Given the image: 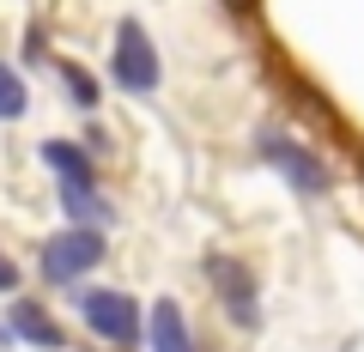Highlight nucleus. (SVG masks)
I'll return each instance as SVG.
<instances>
[{
    "mask_svg": "<svg viewBox=\"0 0 364 352\" xmlns=\"http://www.w3.org/2000/svg\"><path fill=\"white\" fill-rule=\"evenodd\" d=\"M109 79H116L122 92H134V97H152V92H158V79H164V61H158V43L146 37L140 18H122V25H116Z\"/></svg>",
    "mask_w": 364,
    "mask_h": 352,
    "instance_id": "f257e3e1",
    "label": "nucleus"
},
{
    "mask_svg": "<svg viewBox=\"0 0 364 352\" xmlns=\"http://www.w3.org/2000/svg\"><path fill=\"white\" fill-rule=\"evenodd\" d=\"M79 316H85L91 334L104 340V346H116V352H128V346L146 340V316H140V304L128 292H79Z\"/></svg>",
    "mask_w": 364,
    "mask_h": 352,
    "instance_id": "f03ea898",
    "label": "nucleus"
},
{
    "mask_svg": "<svg viewBox=\"0 0 364 352\" xmlns=\"http://www.w3.org/2000/svg\"><path fill=\"white\" fill-rule=\"evenodd\" d=\"M104 231H91V225H67V231H55L49 243H43V279L49 286H73V279H85L91 267H104Z\"/></svg>",
    "mask_w": 364,
    "mask_h": 352,
    "instance_id": "7ed1b4c3",
    "label": "nucleus"
},
{
    "mask_svg": "<svg viewBox=\"0 0 364 352\" xmlns=\"http://www.w3.org/2000/svg\"><path fill=\"white\" fill-rule=\"evenodd\" d=\"M207 279H213V292H219L225 316H231L237 328L261 322V279H255V267H249L243 255H207Z\"/></svg>",
    "mask_w": 364,
    "mask_h": 352,
    "instance_id": "20e7f679",
    "label": "nucleus"
},
{
    "mask_svg": "<svg viewBox=\"0 0 364 352\" xmlns=\"http://www.w3.org/2000/svg\"><path fill=\"white\" fill-rule=\"evenodd\" d=\"M255 152L267 158L273 170H279V176H286L291 188H298V195H328V188H334V176H328V164L322 158L310 152V146H298V140H286V134H261L255 140Z\"/></svg>",
    "mask_w": 364,
    "mask_h": 352,
    "instance_id": "39448f33",
    "label": "nucleus"
},
{
    "mask_svg": "<svg viewBox=\"0 0 364 352\" xmlns=\"http://www.w3.org/2000/svg\"><path fill=\"white\" fill-rule=\"evenodd\" d=\"M146 346L152 352H195V334H188V316H182L176 298L152 304V316H146Z\"/></svg>",
    "mask_w": 364,
    "mask_h": 352,
    "instance_id": "423d86ee",
    "label": "nucleus"
},
{
    "mask_svg": "<svg viewBox=\"0 0 364 352\" xmlns=\"http://www.w3.org/2000/svg\"><path fill=\"white\" fill-rule=\"evenodd\" d=\"M6 328H13L18 340H31V346H43V352H61V346H67V328L55 322V316L43 310V304H31V298H18V304H13Z\"/></svg>",
    "mask_w": 364,
    "mask_h": 352,
    "instance_id": "0eeeda50",
    "label": "nucleus"
},
{
    "mask_svg": "<svg viewBox=\"0 0 364 352\" xmlns=\"http://www.w3.org/2000/svg\"><path fill=\"white\" fill-rule=\"evenodd\" d=\"M43 164H49L61 183L97 188V170H91V164H85V152H79V146H67V140H43Z\"/></svg>",
    "mask_w": 364,
    "mask_h": 352,
    "instance_id": "6e6552de",
    "label": "nucleus"
},
{
    "mask_svg": "<svg viewBox=\"0 0 364 352\" xmlns=\"http://www.w3.org/2000/svg\"><path fill=\"white\" fill-rule=\"evenodd\" d=\"M61 207H67V219H73V225H91V231L109 219L104 201H97V188H79V183H61Z\"/></svg>",
    "mask_w": 364,
    "mask_h": 352,
    "instance_id": "1a4fd4ad",
    "label": "nucleus"
},
{
    "mask_svg": "<svg viewBox=\"0 0 364 352\" xmlns=\"http://www.w3.org/2000/svg\"><path fill=\"white\" fill-rule=\"evenodd\" d=\"M31 110V92H25V79L13 73V67L0 61V122H18Z\"/></svg>",
    "mask_w": 364,
    "mask_h": 352,
    "instance_id": "9d476101",
    "label": "nucleus"
},
{
    "mask_svg": "<svg viewBox=\"0 0 364 352\" xmlns=\"http://www.w3.org/2000/svg\"><path fill=\"white\" fill-rule=\"evenodd\" d=\"M61 85L73 92V104H79V110H97V79H91L79 61H61Z\"/></svg>",
    "mask_w": 364,
    "mask_h": 352,
    "instance_id": "9b49d317",
    "label": "nucleus"
},
{
    "mask_svg": "<svg viewBox=\"0 0 364 352\" xmlns=\"http://www.w3.org/2000/svg\"><path fill=\"white\" fill-rule=\"evenodd\" d=\"M219 6L231 18H243V25H249V18H261V0H219Z\"/></svg>",
    "mask_w": 364,
    "mask_h": 352,
    "instance_id": "f8f14e48",
    "label": "nucleus"
},
{
    "mask_svg": "<svg viewBox=\"0 0 364 352\" xmlns=\"http://www.w3.org/2000/svg\"><path fill=\"white\" fill-rule=\"evenodd\" d=\"M0 292H18V267L6 255H0Z\"/></svg>",
    "mask_w": 364,
    "mask_h": 352,
    "instance_id": "ddd939ff",
    "label": "nucleus"
},
{
    "mask_svg": "<svg viewBox=\"0 0 364 352\" xmlns=\"http://www.w3.org/2000/svg\"><path fill=\"white\" fill-rule=\"evenodd\" d=\"M358 170H364V152H358Z\"/></svg>",
    "mask_w": 364,
    "mask_h": 352,
    "instance_id": "4468645a",
    "label": "nucleus"
}]
</instances>
